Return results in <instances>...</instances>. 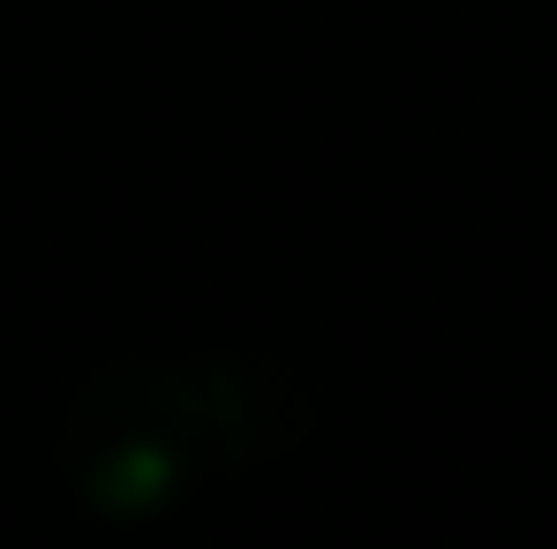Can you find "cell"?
<instances>
[{
	"instance_id": "6da1fadb",
	"label": "cell",
	"mask_w": 557,
	"mask_h": 549,
	"mask_svg": "<svg viewBox=\"0 0 557 549\" xmlns=\"http://www.w3.org/2000/svg\"><path fill=\"white\" fill-rule=\"evenodd\" d=\"M249 422H257V407L219 391V376L121 369V376H98L76 399L69 452H76L98 504L128 512V504L166 497L182 474L196 482L211 466H234L249 452Z\"/></svg>"
}]
</instances>
